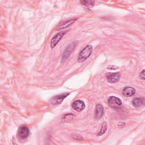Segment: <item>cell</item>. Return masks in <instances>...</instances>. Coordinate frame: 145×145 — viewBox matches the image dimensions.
Segmentation results:
<instances>
[{
	"label": "cell",
	"instance_id": "obj_1",
	"mask_svg": "<svg viewBox=\"0 0 145 145\" xmlns=\"http://www.w3.org/2000/svg\"><path fill=\"white\" fill-rule=\"evenodd\" d=\"M93 48L91 45H87L79 53L78 61L79 62H83L86 61L92 54Z\"/></svg>",
	"mask_w": 145,
	"mask_h": 145
},
{
	"label": "cell",
	"instance_id": "obj_2",
	"mask_svg": "<svg viewBox=\"0 0 145 145\" xmlns=\"http://www.w3.org/2000/svg\"><path fill=\"white\" fill-rule=\"evenodd\" d=\"M77 44H78V41H75L66 46V48L65 49V50L62 53V58H61V62L62 63L65 62L67 60V59L70 57L71 53L73 52V50L76 46Z\"/></svg>",
	"mask_w": 145,
	"mask_h": 145
},
{
	"label": "cell",
	"instance_id": "obj_3",
	"mask_svg": "<svg viewBox=\"0 0 145 145\" xmlns=\"http://www.w3.org/2000/svg\"><path fill=\"white\" fill-rule=\"evenodd\" d=\"M68 32V31H61L58 33H57L56 35H54L52 39H51L50 43V48H54L57 44L59 42V41L61 40V39L63 37V36Z\"/></svg>",
	"mask_w": 145,
	"mask_h": 145
},
{
	"label": "cell",
	"instance_id": "obj_4",
	"mask_svg": "<svg viewBox=\"0 0 145 145\" xmlns=\"http://www.w3.org/2000/svg\"><path fill=\"white\" fill-rule=\"evenodd\" d=\"M70 95V93L65 92L52 97L50 99V103L53 105H58L62 103L63 100Z\"/></svg>",
	"mask_w": 145,
	"mask_h": 145
},
{
	"label": "cell",
	"instance_id": "obj_5",
	"mask_svg": "<svg viewBox=\"0 0 145 145\" xmlns=\"http://www.w3.org/2000/svg\"><path fill=\"white\" fill-rule=\"evenodd\" d=\"M106 79L110 83H114L118 82L121 77L120 72H108L106 75Z\"/></svg>",
	"mask_w": 145,
	"mask_h": 145
},
{
	"label": "cell",
	"instance_id": "obj_6",
	"mask_svg": "<svg viewBox=\"0 0 145 145\" xmlns=\"http://www.w3.org/2000/svg\"><path fill=\"white\" fill-rule=\"evenodd\" d=\"M108 104L112 108H118L122 104V101L120 99L115 96H110L108 99Z\"/></svg>",
	"mask_w": 145,
	"mask_h": 145
},
{
	"label": "cell",
	"instance_id": "obj_7",
	"mask_svg": "<svg viewBox=\"0 0 145 145\" xmlns=\"http://www.w3.org/2000/svg\"><path fill=\"white\" fill-rule=\"evenodd\" d=\"M29 134V128L27 126H22L19 127L18 132V137L22 139H24L28 138Z\"/></svg>",
	"mask_w": 145,
	"mask_h": 145
},
{
	"label": "cell",
	"instance_id": "obj_8",
	"mask_svg": "<svg viewBox=\"0 0 145 145\" xmlns=\"http://www.w3.org/2000/svg\"><path fill=\"white\" fill-rule=\"evenodd\" d=\"M72 108L77 111V112H81L85 108V104L83 101L81 100H77L74 101L71 105Z\"/></svg>",
	"mask_w": 145,
	"mask_h": 145
},
{
	"label": "cell",
	"instance_id": "obj_9",
	"mask_svg": "<svg viewBox=\"0 0 145 145\" xmlns=\"http://www.w3.org/2000/svg\"><path fill=\"white\" fill-rule=\"evenodd\" d=\"M122 93L124 97H129L135 94V89L132 87H126L123 89Z\"/></svg>",
	"mask_w": 145,
	"mask_h": 145
},
{
	"label": "cell",
	"instance_id": "obj_10",
	"mask_svg": "<svg viewBox=\"0 0 145 145\" xmlns=\"http://www.w3.org/2000/svg\"><path fill=\"white\" fill-rule=\"evenodd\" d=\"M104 115V109L103 105L100 104H97L95 109V118H101Z\"/></svg>",
	"mask_w": 145,
	"mask_h": 145
},
{
	"label": "cell",
	"instance_id": "obj_11",
	"mask_svg": "<svg viewBox=\"0 0 145 145\" xmlns=\"http://www.w3.org/2000/svg\"><path fill=\"white\" fill-rule=\"evenodd\" d=\"M131 104L135 108H140L144 105V99L143 97H135L132 100Z\"/></svg>",
	"mask_w": 145,
	"mask_h": 145
},
{
	"label": "cell",
	"instance_id": "obj_12",
	"mask_svg": "<svg viewBox=\"0 0 145 145\" xmlns=\"http://www.w3.org/2000/svg\"><path fill=\"white\" fill-rule=\"evenodd\" d=\"M76 20V19H71L67 21H66L65 22H63L62 23H61L59 25H58L57 28V30H61L64 28H66L67 27H69V26H70L71 25H72L75 21Z\"/></svg>",
	"mask_w": 145,
	"mask_h": 145
},
{
	"label": "cell",
	"instance_id": "obj_13",
	"mask_svg": "<svg viewBox=\"0 0 145 145\" xmlns=\"http://www.w3.org/2000/svg\"><path fill=\"white\" fill-rule=\"evenodd\" d=\"M106 130H107V124L105 122H104L101 125V127L100 130L97 133V136H101V135H103L106 132Z\"/></svg>",
	"mask_w": 145,
	"mask_h": 145
},
{
	"label": "cell",
	"instance_id": "obj_14",
	"mask_svg": "<svg viewBox=\"0 0 145 145\" xmlns=\"http://www.w3.org/2000/svg\"><path fill=\"white\" fill-rule=\"evenodd\" d=\"M74 117H75V116L74 114L69 113V114H65L63 117L62 119H63L64 122H69V121H71L73 120V118Z\"/></svg>",
	"mask_w": 145,
	"mask_h": 145
},
{
	"label": "cell",
	"instance_id": "obj_15",
	"mask_svg": "<svg viewBox=\"0 0 145 145\" xmlns=\"http://www.w3.org/2000/svg\"><path fill=\"white\" fill-rule=\"evenodd\" d=\"M95 2L92 1H81L80 3L87 7H92L93 6Z\"/></svg>",
	"mask_w": 145,
	"mask_h": 145
},
{
	"label": "cell",
	"instance_id": "obj_16",
	"mask_svg": "<svg viewBox=\"0 0 145 145\" xmlns=\"http://www.w3.org/2000/svg\"><path fill=\"white\" fill-rule=\"evenodd\" d=\"M72 137L75 140H83V138L82 137V136H81L80 135H79L78 134H72Z\"/></svg>",
	"mask_w": 145,
	"mask_h": 145
},
{
	"label": "cell",
	"instance_id": "obj_17",
	"mask_svg": "<svg viewBox=\"0 0 145 145\" xmlns=\"http://www.w3.org/2000/svg\"><path fill=\"white\" fill-rule=\"evenodd\" d=\"M108 69L109 70H116L117 69H118V67L117 66H113V65H110V66H108Z\"/></svg>",
	"mask_w": 145,
	"mask_h": 145
},
{
	"label": "cell",
	"instance_id": "obj_18",
	"mask_svg": "<svg viewBox=\"0 0 145 145\" xmlns=\"http://www.w3.org/2000/svg\"><path fill=\"white\" fill-rule=\"evenodd\" d=\"M139 76L142 80H144V70H143L139 74Z\"/></svg>",
	"mask_w": 145,
	"mask_h": 145
}]
</instances>
